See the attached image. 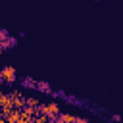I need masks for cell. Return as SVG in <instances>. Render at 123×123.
<instances>
[{
  "label": "cell",
  "instance_id": "obj_1",
  "mask_svg": "<svg viewBox=\"0 0 123 123\" xmlns=\"http://www.w3.org/2000/svg\"><path fill=\"white\" fill-rule=\"evenodd\" d=\"M0 79H2V81H8V83H10V81H15V69L10 67V65H8V67H2V69H0Z\"/></svg>",
  "mask_w": 123,
  "mask_h": 123
},
{
  "label": "cell",
  "instance_id": "obj_2",
  "mask_svg": "<svg viewBox=\"0 0 123 123\" xmlns=\"http://www.w3.org/2000/svg\"><path fill=\"white\" fill-rule=\"evenodd\" d=\"M42 111L46 113V115H58L60 113V110H58V104H46V106H42Z\"/></svg>",
  "mask_w": 123,
  "mask_h": 123
},
{
  "label": "cell",
  "instance_id": "obj_3",
  "mask_svg": "<svg viewBox=\"0 0 123 123\" xmlns=\"http://www.w3.org/2000/svg\"><path fill=\"white\" fill-rule=\"evenodd\" d=\"M12 44H15V40H13V38H6V40L2 42V46H6V48H10Z\"/></svg>",
  "mask_w": 123,
  "mask_h": 123
},
{
  "label": "cell",
  "instance_id": "obj_4",
  "mask_svg": "<svg viewBox=\"0 0 123 123\" xmlns=\"http://www.w3.org/2000/svg\"><path fill=\"white\" fill-rule=\"evenodd\" d=\"M38 88H42V90H48V85H46V83H38Z\"/></svg>",
  "mask_w": 123,
  "mask_h": 123
},
{
  "label": "cell",
  "instance_id": "obj_5",
  "mask_svg": "<svg viewBox=\"0 0 123 123\" xmlns=\"http://www.w3.org/2000/svg\"><path fill=\"white\" fill-rule=\"evenodd\" d=\"M0 52H2V42H0Z\"/></svg>",
  "mask_w": 123,
  "mask_h": 123
}]
</instances>
